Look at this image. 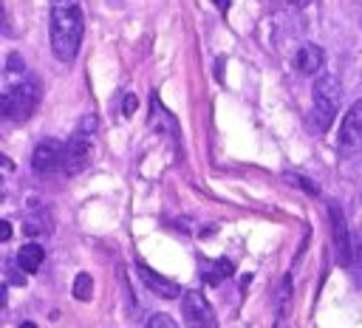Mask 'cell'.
Listing matches in <instances>:
<instances>
[{
  "instance_id": "cell-1",
  "label": "cell",
  "mask_w": 362,
  "mask_h": 328,
  "mask_svg": "<svg viewBox=\"0 0 362 328\" xmlns=\"http://www.w3.org/2000/svg\"><path fill=\"white\" fill-rule=\"evenodd\" d=\"M82 8L76 0H51V48L57 59L71 62L82 45Z\"/></svg>"
},
{
  "instance_id": "cell-4",
  "label": "cell",
  "mask_w": 362,
  "mask_h": 328,
  "mask_svg": "<svg viewBox=\"0 0 362 328\" xmlns=\"http://www.w3.org/2000/svg\"><path fill=\"white\" fill-rule=\"evenodd\" d=\"M181 314H184L187 328H218L215 311H212V305L206 303V297H204L201 291H187V294H184V300H181Z\"/></svg>"
},
{
  "instance_id": "cell-17",
  "label": "cell",
  "mask_w": 362,
  "mask_h": 328,
  "mask_svg": "<svg viewBox=\"0 0 362 328\" xmlns=\"http://www.w3.org/2000/svg\"><path fill=\"white\" fill-rule=\"evenodd\" d=\"M136 102H139V99H136L133 93H127V96H124V105H122L124 116H133V110H136Z\"/></svg>"
},
{
  "instance_id": "cell-27",
  "label": "cell",
  "mask_w": 362,
  "mask_h": 328,
  "mask_svg": "<svg viewBox=\"0 0 362 328\" xmlns=\"http://www.w3.org/2000/svg\"><path fill=\"white\" fill-rule=\"evenodd\" d=\"M0 189H3V181H0Z\"/></svg>"
},
{
  "instance_id": "cell-16",
  "label": "cell",
  "mask_w": 362,
  "mask_h": 328,
  "mask_svg": "<svg viewBox=\"0 0 362 328\" xmlns=\"http://www.w3.org/2000/svg\"><path fill=\"white\" fill-rule=\"evenodd\" d=\"M147 328H178V325H175V320L167 317V314H153L150 322H147Z\"/></svg>"
},
{
  "instance_id": "cell-25",
  "label": "cell",
  "mask_w": 362,
  "mask_h": 328,
  "mask_svg": "<svg viewBox=\"0 0 362 328\" xmlns=\"http://www.w3.org/2000/svg\"><path fill=\"white\" fill-rule=\"evenodd\" d=\"M20 328H37L34 322H20Z\"/></svg>"
},
{
  "instance_id": "cell-26",
  "label": "cell",
  "mask_w": 362,
  "mask_h": 328,
  "mask_svg": "<svg viewBox=\"0 0 362 328\" xmlns=\"http://www.w3.org/2000/svg\"><path fill=\"white\" fill-rule=\"evenodd\" d=\"M3 303H6V297H3V291H0V308H3Z\"/></svg>"
},
{
  "instance_id": "cell-5",
  "label": "cell",
  "mask_w": 362,
  "mask_h": 328,
  "mask_svg": "<svg viewBox=\"0 0 362 328\" xmlns=\"http://www.w3.org/2000/svg\"><path fill=\"white\" fill-rule=\"evenodd\" d=\"M359 144H362V102H354L339 124L337 150H339V156H354L359 150Z\"/></svg>"
},
{
  "instance_id": "cell-14",
  "label": "cell",
  "mask_w": 362,
  "mask_h": 328,
  "mask_svg": "<svg viewBox=\"0 0 362 328\" xmlns=\"http://www.w3.org/2000/svg\"><path fill=\"white\" fill-rule=\"evenodd\" d=\"M283 181H286V184H294V187H300V189H305L308 195H317V187H314L311 181H305L303 175H294V172H283Z\"/></svg>"
},
{
  "instance_id": "cell-9",
  "label": "cell",
  "mask_w": 362,
  "mask_h": 328,
  "mask_svg": "<svg viewBox=\"0 0 362 328\" xmlns=\"http://www.w3.org/2000/svg\"><path fill=\"white\" fill-rule=\"evenodd\" d=\"M136 271H139V277H141V283L153 291V294H158V297H164V300H173V297H178L181 294V288H178V283H173V280H167L164 274H158V271H153L150 266H144V263H136Z\"/></svg>"
},
{
  "instance_id": "cell-15",
  "label": "cell",
  "mask_w": 362,
  "mask_h": 328,
  "mask_svg": "<svg viewBox=\"0 0 362 328\" xmlns=\"http://www.w3.org/2000/svg\"><path fill=\"white\" fill-rule=\"evenodd\" d=\"M76 133L90 139V136L96 133V116H93V113H90V116H82V119H79V127H76Z\"/></svg>"
},
{
  "instance_id": "cell-11",
  "label": "cell",
  "mask_w": 362,
  "mask_h": 328,
  "mask_svg": "<svg viewBox=\"0 0 362 328\" xmlns=\"http://www.w3.org/2000/svg\"><path fill=\"white\" fill-rule=\"evenodd\" d=\"M42 260H45V252H42L40 243H25V246H20V252H17V266H20L23 271H28V274H34V271L42 266Z\"/></svg>"
},
{
  "instance_id": "cell-6",
  "label": "cell",
  "mask_w": 362,
  "mask_h": 328,
  "mask_svg": "<svg viewBox=\"0 0 362 328\" xmlns=\"http://www.w3.org/2000/svg\"><path fill=\"white\" fill-rule=\"evenodd\" d=\"M331 212V235H334V254L339 266H351L354 260V246H351V232H348V221L342 215V209L337 206V201L328 204Z\"/></svg>"
},
{
  "instance_id": "cell-22",
  "label": "cell",
  "mask_w": 362,
  "mask_h": 328,
  "mask_svg": "<svg viewBox=\"0 0 362 328\" xmlns=\"http://www.w3.org/2000/svg\"><path fill=\"white\" fill-rule=\"evenodd\" d=\"M212 3H215V6H218V8H223V11H226V8H229V3H232V0H212Z\"/></svg>"
},
{
  "instance_id": "cell-23",
  "label": "cell",
  "mask_w": 362,
  "mask_h": 328,
  "mask_svg": "<svg viewBox=\"0 0 362 328\" xmlns=\"http://www.w3.org/2000/svg\"><path fill=\"white\" fill-rule=\"evenodd\" d=\"M274 328H288V322H286V317H277V325Z\"/></svg>"
},
{
  "instance_id": "cell-3",
  "label": "cell",
  "mask_w": 362,
  "mask_h": 328,
  "mask_svg": "<svg viewBox=\"0 0 362 328\" xmlns=\"http://www.w3.org/2000/svg\"><path fill=\"white\" fill-rule=\"evenodd\" d=\"M40 96H42V90H40V79H37V76H23V79H17L14 88H11V93L6 96V116L14 119V122L28 119V116L37 110Z\"/></svg>"
},
{
  "instance_id": "cell-19",
  "label": "cell",
  "mask_w": 362,
  "mask_h": 328,
  "mask_svg": "<svg viewBox=\"0 0 362 328\" xmlns=\"http://www.w3.org/2000/svg\"><path fill=\"white\" fill-rule=\"evenodd\" d=\"M218 266H221V271H223V277H229V274L235 271V266H232L229 260H218Z\"/></svg>"
},
{
  "instance_id": "cell-10",
  "label": "cell",
  "mask_w": 362,
  "mask_h": 328,
  "mask_svg": "<svg viewBox=\"0 0 362 328\" xmlns=\"http://www.w3.org/2000/svg\"><path fill=\"white\" fill-rule=\"evenodd\" d=\"M294 65H297L300 74H317V71L322 68V48L314 45V42H305V45L297 51Z\"/></svg>"
},
{
  "instance_id": "cell-2",
  "label": "cell",
  "mask_w": 362,
  "mask_h": 328,
  "mask_svg": "<svg viewBox=\"0 0 362 328\" xmlns=\"http://www.w3.org/2000/svg\"><path fill=\"white\" fill-rule=\"evenodd\" d=\"M339 96H342V88L337 82V76L331 74H322L317 82H314V110H311V127L325 133L339 110Z\"/></svg>"
},
{
  "instance_id": "cell-8",
  "label": "cell",
  "mask_w": 362,
  "mask_h": 328,
  "mask_svg": "<svg viewBox=\"0 0 362 328\" xmlns=\"http://www.w3.org/2000/svg\"><path fill=\"white\" fill-rule=\"evenodd\" d=\"M59 158H62V141L42 139L31 153V167L37 175H51L54 170H59Z\"/></svg>"
},
{
  "instance_id": "cell-24",
  "label": "cell",
  "mask_w": 362,
  "mask_h": 328,
  "mask_svg": "<svg viewBox=\"0 0 362 328\" xmlns=\"http://www.w3.org/2000/svg\"><path fill=\"white\" fill-rule=\"evenodd\" d=\"M6 116V96H0V119Z\"/></svg>"
},
{
  "instance_id": "cell-21",
  "label": "cell",
  "mask_w": 362,
  "mask_h": 328,
  "mask_svg": "<svg viewBox=\"0 0 362 328\" xmlns=\"http://www.w3.org/2000/svg\"><path fill=\"white\" fill-rule=\"evenodd\" d=\"M0 164H3V167H6V170H14V164H11V158H6V156H3V153H0Z\"/></svg>"
},
{
  "instance_id": "cell-12",
  "label": "cell",
  "mask_w": 362,
  "mask_h": 328,
  "mask_svg": "<svg viewBox=\"0 0 362 328\" xmlns=\"http://www.w3.org/2000/svg\"><path fill=\"white\" fill-rule=\"evenodd\" d=\"M90 294H93V280H90L88 271H79L76 280H74V297L76 300H90Z\"/></svg>"
},
{
  "instance_id": "cell-20",
  "label": "cell",
  "mask_w": 362,
  "mask_h": 328,
  "mask_svg": "<svg viewBox=\"0 0 362 328\" xmlns=\"http://www.w3.org/2000/svg\"><path fill=\"white\" fill-rule=\"evenodd\" d=\"M286 3H288V6H294V8H303V6H308L311 0H286Z\"/></svg>"
},
{
  "instance_id": "cell-18",
  "label": "cell",
  "mask_w": 362,
  "mask_h": 328,
  "mask_svg": "<svg viewBox=\"0 0 362 328\" xmlns=\"http://www.w3.org/2000/svg\"><path fill=\"white\" fill-rule=\"evenodd\" d=\"M11 238V223L8 221H0V243H6Z\"/></svg>"
},
{
  "instance_id": "cell-7",
  "label": "cell",
  "mask_w": 362,
  "mask_h": 328,
  "mask_svg": "<svg viewBox=\"0 0 362 328\" xmlns=\"http://www.w3.org/2000/svg\"><path fill=\"white\" fill-rule=\"evenodd\" d=\"M90 161V139L88 136H79L74 133L68 139V144H62V158H59V167L68 172V175H79Z\"/></svg>"
},
{
  "instance_id": "cell-13",
  "label": "cell",
  "mask_w": 362,
  "mask_h": 328,
  "mask_svg": "<svg viewBox=\"0 0 362 328\" xmlns=\"http://www.w3.org/2000/svg\"><path fill=\"white\" fill-rule=\"evenodd\" d=\"M6 71H8V76H11V82H17V79H23V71H25V65H23V57H20V54H8V62H6Z\"/></svg>"
}]
</instances>
